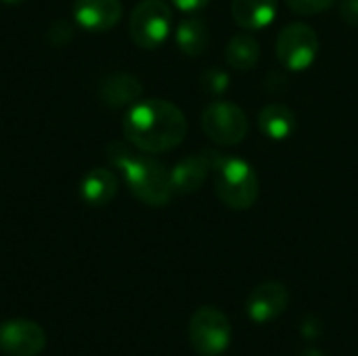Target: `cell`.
I'll use <instances>...</instances> for the list:
<instances>
[{
	"label": "cell",
	"instance_id": "obj_1",
	"mask_svg": "<svg viewBox=\"0 0 358 356\" xmlns=\"http://www.w3.org/2000/svg\"><path fill=\"white\" fill-rule=\"evenodd\" d=\"M187 118L170 101L134 103L124 118L126 138L143 153H164L178 147L187 136Z\"/></svg>",
	"mask_w": 358,
	"mask_h": 356
},
{
	"label": "cell",
	"instance_id": "obj_2",
	"mask_svg": "<svg viewBox=\"0 0 358 356\" xmlns=\"http://www.w3.org/2000/svg\"><path fill=\"white\" fill-rule=\"evenodd\" d=\"M107 159L124 174L130 193L151 208H164L174 195L170 170L155 157L136 153L124 143L107 145Z\"/></svg>",
	"mask_w": 358,
	"mask_h": 356
},
{
	"label": "cell",
	"instance_id": "obj_3",
	"mask_svg": "<svg viewBox=\"0 0 358 356\" xmlns=\"http://www.w3.org/2000/svg\"><path fill=\"white\" fill-rule=\"evenodd\" d=\"M214 189L218 199L231 210H250L260 195L256 170L239 157H224L216 151Z\"/></svg>",
	"mask_w": 358,
	"mask_h": 356
},
{
	"label": "cell",
	"instance_id": "obj_4",
	"mask_svg": "<svg viewBox=\"0 0 358 356\" xmlns=\"http://www.w3.org/2000/svg\"><path fill=\"white\" fill-rule=\"evenodd\" d=\"M189 342L201 356L222 355L231 344V321L216 306H201L189 321Z\"/></svg>",
	"mask_w": 358,
	"mask_h": 356
},
{
	"label": "cell",
	"instance_id": "obj_5",
	"mask_svg": "<svg viewBox=\"0 0 358 356\" xmlns=\"http://www.w3.org/2000/svg\"><path fill=\"white\" fill-rule=\"evenodd\" d=\"M172 29V10L164 0H141L130 15V38L138 48L153 50Z\"/></svg>",
	"mask_w": 358,
	"mask_h": 356
},
{
	"label": "cell",
	"instance_id": "obj_6",
	"mask_svg": "<svg viewBox=\"0 0 358 356\" xmlns=\"http://www.w3.org/2000/svg\"><path fill=\"white\" fill-rule=\"evenodd\" d=\"M201 126L210 141L222 147H233L248 136L250 122L239 105L231 101H214L203 109Z\"/></svg>",
	"mask_w": 358,
	"mask_h": 356
},
{
	"label": "cell",
	"instance_id": "obj_7",
	"mask_svg": "<svg viewBox=\"0 0 358 356\" xmlns=\"http://www.w3.org/2000/svg\"><path fill=\"white\" fill-rule=\"evenodd\" d=\"M319 55V36L308 23H289L277 38V59L289 71L308 69Z\"/></svg>",
	"mask_w": 358,
	"mask_h": 356
},
{
	"label": "cell",
	"instance_id": "obj_8",
	"mask_svg": "<svg viewBox=\"0 0 358 356\" xmlns=\"http://www.w3.org/2000/svg\"><path fill=\"white\" fill-rule=\"evenodd\" d=\"M46 348V332L29 319L0 323V350L8 356H38Z\"/></svg>",
	"mask_w": 358,
	"mask_h": 356
},
{
	"label": "cell",
	"instance_id": "obj_9",
	"mask_svg": "<svg viewBox=\"0 0 358 356\" xmlns=\"http://www.w3.org/2000/svg\"><path fill=\"white\" fill-rule=\"evenodd\" d=\"M287 304V287L279 281H264L252 290L248 298V315L254 323H271L285 313Z\"/></svg>",
	"mask_w": 358,
	"mask_h": 356
},
{
	"label": "cell",
	"instance_id": "obj_10",
	"mask_svg": "<svg viewBox=\"0 0 358 356\" xmlns=\"http://www.w3.org/2000/svg\"><path fill=\"white\" fill-rule=\"evenodd\" d=\"M122 2L120 0H76L73 2V19L76 23L92 34L109 31L122 19Z\"/></svg>",
	"mask_w": 358,
	"mask_h": 356
},
{
	"label": "cell",
	"instance_id": "obj_11",
	"mask_svg": "<svg viewBox=\"0 0 358 356\" xmlns=\"http://www.w3.org/2000/svg\"><path fill=\"white\" fill-rule=\"evenodd\" d=\"M214 159H216V151H201V153L180 159L170 170L174 193L187 195V193L199 191L203 183L208 180L210 172H214Z\"/></svg>",
	"mask_w": 358,
	"mask_h": 356
},
{
	"label": "cell",
	"instance_id": "obj_12",
	"mask_svg": "<svg viewBox=\"0 0 358 356\" xmlns=\"http://www.w3.org/2000/svg\"><path fill=\"white\" fill-rule=\"evenodd\" d=\"M143 94V82L126 71H115L99 82V99L109 109H122L138 103Z\"/></svg>",
	"mask_w": 358,
	"mask_h": 356
},
{
	"label": "cell",
	"instance_id": "obj_13",
	"mask_svg": "<svg viewBox=\"0 0 358 356\" xmlns=\"http://www.w3.org/2000/svg\"><path fill=\"white\" fill-rule=\"evenodd\" d=\"M117 195V176L107 168H92L80 183V197L92 206L103 208Z\"/></svg>",
	"mask_w": 358,
	"mask_h": 356
},
{
	"label": "cell",
	"instance_id": "obj_14",
	"mask_svg": "<svg viewBox=\"0 0 358 356\" xmlns=\"http://www.w3.org/2000/svg\"><path fill=\"white\" fill-rule=\"evenodd\" d=\"M258 128L271 141H285L296 128V113L281 103H268L258 113Z\"/></svg>",
	"mask_w": 358,
	"mask_h": 356
},
{
	"label": "cell",
	"instance_id": "obj_15",
	"mask_svg": "<svg viewBox=\"0 0 358 356\" xmlns=\"http://www.w3.org/2000/svg\"><path fill=\"white\" fill-rule=\"evenodd\" d=\"M231 13L243 29H262L277 15V0H233Z\"/></svg>",
	"mask_w": 358,
	"mask_h": 356
},
{
	"label": "cell",
	"instance_id": "obj_16",
	"mask_svg": "<svg viewBox=\"0 0 358 356\" xmlns=\"http://www.w3.org/2000/svg\"><path fill=\"white\" fill-rule=\"evenodd\" d=\"M176 44L187 57H199L210 44V27L203 17H185L176 25Z\"/></svg>",
	"mask_w": 358,
	"mask_h": 356
},
{
	"label": "cell",
	"instance_id": "obj_17",
	"mask_svg": "<svg viewBox=\"0 0 358 356\" xmlns=\"http://www.w3.org/2000/svg\"><path fill=\"white\" fill-rule=\"evenodd\" d=\"M260 59V42L252 34H235L227 44V63L237 71H250Z\"/></svg>",
	"mask_w": 358,
	"mask_h": 356
},
{
	"label": "cell",
	"instance_id": "obj_18",
	"mask_svg": "<svg viewBox=\"0 0 358 356\" xmlns=\"http://www.w3.org/2000/svg\"><path fill=\"white\" fill-rule=\"evenodd\" d=\"M201 86L212 94H222L229 88V76L220 67H210L201 76Z\"/></svg>",
	"mask_w": 358,
	"mask_h": 356
},
{
	"label": "cell",
	"instance_id": "obj_19",
	"mask_svg": "<svg viewBox=\"0 0 358 356\" xmlns=\"http://www.w3.org/2000/svg\"><path fill=\"white\" fill-rule=\"evenodd\" d=\"M46 38H48V42H50L52 46H63V44L71 42V38H73V27H71V23L65 21V19H55V21L48 25Z\"/></svg>",
	"mask_w": 358,
	"mask_h": 356
},
{
	"label": "cell",
	"instance_id": "obj_20",
	"mask_svg": "<svg viewBox=\"0 0 358 356\" xmlns=\"http://www.w3.org/2000/svg\"><path fill=\"white\" fill-rule=\"evenodd\" d=\"M338 0H287V6L296 15H319L334 6Z\"/></svg>",
	"mask_w": 358,
	"mask_h": 356
},
{
	"label": "cell",
	"instance_id": "obj_21",
	"mask_svg": "<svg viewBox=\"0 0 358 356\" xmlns=\"http://www.w3.org/2000/svg\"><path fill=\"white\" fill-rule=\"evenodd\" d=\"M340 15H342L344 23L358 27V0H342Z\"/></svg>",
	"mask_w": 358,
	"mask_h": 356
},
{
	"label": "cell",
	"instance_id": "obj_22",
	"mask_svg": "<svg viewBox=\"0 0 358 356\" xmlns=\"http://www.w3.org/2000/svg\"><path fill=\"white\" fill-rule=\"evenodd\" d=\"M174 6H178L180 10H187V13H193V10H199L203 6H208L212 0H172Z\"/></svg>",
	"mask_w": 358,
	"mask_h": 356
},
{
	"label": "cell",
	"instance_id": "obj_23",
	"mask_svg": "<svg viewBox=\"0 0 358 356\" xmlns=\"http://www.w3.org/2000/svg\"><path fill=\"white\" fill-rule=\"evenodd\" d=\"M300 356H325V355H321V353H319V350H315V348H308V350H304Z\"/></svg>",
	"mask_w": 358,
	"mask_h": 356
},
{
	"label": "cell",
	"instance_id": "obj_24",
	"mask_svg": "<svg viewBox=\"0 0 358 356\" xmlns=\"http://www.w3.org/2000/svg\"><path fill=\"white\" fill-rule=\"evenodd\" d=\"M2 2H4V4H10V6H13V4H21L23 0H2Z\"/></svg>",
	"mask_w": 358,
	"mask_h": 356
}]
</instances>
